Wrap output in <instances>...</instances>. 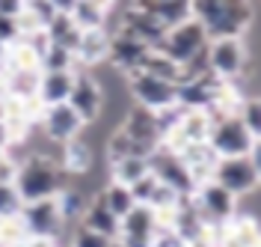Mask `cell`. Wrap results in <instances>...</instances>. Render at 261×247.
I'll return each mask as SVG.
<instances>
[{"label":"cell","mask_w":261,"mask_h":247,"mask_svg":"<svg viewBox=\"0 0 261 247\" xmlns=\"http://www.w3.org/2000/svg\"><path fill=\"white\" fill-rule=\"evenodd\" d=\"M45 33H48L50 45H60V48H65V51H71V54H74L77 45H81V33H83V30H77V24L71 21L68 12H57V15L48 21Z\"/></svg>","instance_id":"cell-24"},{"label":"cell","mask_w":261,"mask_h":247,"mask_svg":"<svg viewBox=\"0 0 261 247\" xmlns=\"http://www.w3.org/2000/svg\"><path fill=\"white\" fill-rule=\"evenodd\" d=\"M48 3L54 6V9H57V12H71L77 0H48Z\"/></svg>","instance_id":"cell-43"},{"label":"cell","mask_w":261,"mask_h":247,"mask_svg":"<svg viewBox=\"0 0 261 247\" xmlns=\"http://www.w3.org/2000/svg\"><path fill=\"white\" fill-rule=\"evenodd\" d=\"M252 134L246 131L238 114H220L211 116V131H208V146L217 158H238L252 149Z\"/></svg>","instance_id":"cell-4"},{"label":"cell","mask_w":261,"mask_h":247,"mask_svg":"<svg viewBox=\"0 0 261 247\" xmlns=\"http://www.w3.org/2000/svg\"><path fill=\"white\" fill-rule=\"evenodd\" d=\"M21 197H18L15 185H0V217L3 214H18L21 212Z\"/></svg>","instance_id":"cell-36"},{"label":"cell","mask_w":261,"mask_h":247,"mask_svg":"<svg viewBox=\"0 0 261 247\" xmlns=\"http://www.w3.org/2000/svg\"><path fill=\"white\" fill-rule=\"evenodd\" d=\"M3 155H6V149H0V158H3Z\"/></svg>","instance_id":"cell-47"},{"label":"cell","mask_w":261,"mask_h":247,"mask_svg":"<svg viewBox=\"0 0 261 247\" xmlns=\"http://www.w3.org/2000/svg\"><path fill=\"white\" fill-rule=\"evenodd\" d=\"M205 241L214 247H261V220L249 212H238L223 227H208Z\"/></svg>","instance_id":"cell-8"},{"label":"cell","mask_w":261,"mask_h":247,"mask_svg":"<svg viewBox=\"0 0 261 247\" xmlns=\"http://www.w3.org/2000/svg\"><path fill=\"white\" fill-rule=\"evenodd\" d=\"M89 199H92V194H86L83 188H77V185H63V191L57 194V206H60V214H63L65 227L81 223Z\"/></svg>","instance_id":"cell-23"},{"label":"cell","mask_w":261,"mask_h":247,"mask_svg":"<svg viewBox=\"0 0 261 247\" xmlns=\"http://www.w3.org/2000/svg\"><path fill=\"white\" fill-rule=\"evenodd\" d=\"M107 247H125V244H122L119 238H110V241H107Z\"/></svg>","instance_id":"cell-46"},{"label":"cell","mask_w":261,"mask_h":247,"mask_svg":"<svg viewBox=\"0 0 261 247\" xmlns=\"http://www.w3.org/2000/svg\"><path fill=\"white\" fill-rule=\"evenodd\" d=\"M205 48H208V33H205V27H202L196 18H187V21L175 24V27H169L154 51H161L169 60H175L178 66H184V63L196 60L199 54H205Z\"/></svg>","instance_id":"cell-3"},{"label":"cell","mask_w":261,"mask_h":247,"mask_svg":"<svg viewBox=\"0 0 261 247\" xmlns=\"http://www.w3.org/2000/svg\"><path fill=\"white\" fill-rule=\"evenodd\" d=\"M0 149H12V134L6 128V122H0Z\"/></svg>","instance_id":"cell-44"},{"label":"cell","mask_w":261,"mask_h":247,"mask_svg":"<svg viewBox=\"0 0 261 247\" xmlns=\"http://www.w3.org/2000/svg\"><path fill=\"white\" fill-rule=\"evenodd\" d=\"M193 203L199 214L205 217V223L208 227H223L228 223L234 214L241 212L238 209V197L234 194H228L223 185H217V182H202L199 188L193 191Z\"/></svg>","instance_id":"cell-7"},{"label":"cell","mask_w":261,"mask_h":247,"mask_svg":"<svg viewBox=\"0 0 261 247\" xmlns=\"http://www.w3.org/2000/svg\"><path fill=\"white\" fill-rule=\"evenodd\" d=\"M107 167H110V182H119V185L130 188L134 182H140L148 173V158H122V161Z\"/></svg>","instance_id":"cell-28"},{"label":"cell","mask_w":261,"mask_h":247,"mask_svg":"<svg viewBox=\"0 0 261 247\" xmlns=\"http://www.w3.org/2000/svg\"><path fill=\"white\" fill-rule=\"evenodd\" d=\"M158 185H161V182L154 179L151 173H146L140 182H134V185H130L134 203H137V206H151V199H154V194H158Z\"/></svg>","instance_id":"cell-35"},{"label":"cell","mask_w":261,"mask_h":247,"mask_svg":"<svg viewBox=\"0 0 261 247\" xmlns=\"http://www.w3.org/2000/svg\"><path fill=\"white\" fill-rule=\"evenodd\" d=\"M98 194H101V199H104V206H107V209L119 217V220H122V217L134 209V206H137V203H134V194H130V188H128V185H119V182L104 185Z\"/></svg>","instance_id":"cell-27"},{"label":"cell","mask_w":261,"mask_h":247,"mask_svg":"<svg viewBox=\"0 0 261 247\" xmlns=\"http://www.w3.org/2000/svg\"><path fill=\"white\" fill-rule=\"evenodd\" d=\"M140 72H146L151 78H161V81H169V83H175V86H178L181 78H184V69H181L175 60H169L166 54H161V51H154V48L143 57Z\"/></svg>","instance_id":"cell-25"},{"label":"cell","mask_w":261,"mask_h":247,"mask_svg":"<svg viewBox=\"0 0 261 247\" xmlns=\"http://www.w3.org/2000/svg\"><path fill=\"white\" fill-rule=\"evenodd\" d=\"M21 39V33H18V21L9 15H0V45H12V42H18Z\"/></svg>","instance_id":"cell-39"},{"label":"cell","mask_w":261,"mask_h":247,"mask_svg":"<svg viewBox=\"0 0 261 247\" xmlns=\"http://www.w3.org/2000/svg\"><path fill=\"white\" fill-rule=\"evenodd\" d=\"M125 86H128V96L134 99V104L140 107H148V110H163V107H172L175 104V93L178 86L169 81H161V78H151L146 72H134L125 78Z\"/></svg>","instance_id":"cell-9"},{"label":"cell","mask_w":261,"mask_h":247,"mask_svg":"<svg viewBox=\"0 0 261 247\" xmlns=\"http://www.w3.org/2000/svg\"><path fill=\"white\" fill-rule=\"evenodd\" d=\"M39 72H77V60L71 51L60 48V45H48V51L39 60Z\"/></svg>","instance_id":"cell-29"},{"label":"cell","mask_w":261,"mask_h":247,"mask_svg":"<svg viewBox=\"0 0 261 247\" xmlns=\"http://www.w3.org/2000/svg\"><path fill=\"white\" fill-rule=\"evenodd\" d=\"M60 167H63L65 176H86L89 173V167H92V146H89V140L83 134L60 146Z\"/></svg>","instance_id":"cell-20"},{"label":"cell","mask_w":261,"mask_h":247,"mask_svg":"<svg viewBox=\"0 0 261 247\" xmlns=\"http://www.w3.org/2000/svg\"><path fill=\"white\" fill-rule=\"evenodd\" d=\"M39 128L45 134V140L54 143V146H63L68 140L81 137L86 122H83L77 110H71V104H54V107H45L42 110V119H39Z\"/></svg>","instance_id":"cell-11"},{"label":"cell","mask_w":261,"mask_h":247,"mask_svg":"<svg viewBox=\"0 0 261 247\" xmlns=\"http://www.w3.org/2000/svg\"><path fill=\"white\" fill-rule=\"evenodd\" d=\"M68 15H71V21L77 24V30H98V27L107 24V15H104L101 9H95L89 0H77L74 9H71Z\"/></svg>","instance_id":"cell-31"},{"label":"cell","mask_w":261,"mask_h":247,"mask_svg":"<svg viewBox=\"0 0 261 247\" xmlns=\"http://www.w3.org/2000/svg\"><path fill=\"white\" fill-rule=\"evenodd\" d=\"M30 238L21 214H3L0 217V247H21Z\"/></svg>","instance_id":"cell-30"},{"label":"cell","mask_w":261,"mask_h":247,"mask_svg":"<svg viewBox=\"0 0 261 247\" xmlns=\"http://www.w3.org/2000/svg\"><path fill=\"white\" fill-rule=\"evenodd\" d=\"M18 164H21V158H15V155L6 149V155L0 158V185H15Z\"/></svg>","instance_id":"cell-38"},{"label":"cell","mask_w":261,"mask_h":247,"mask_svg":"<svg viewBox=\"0 0 261 247\" xmlns=\"http://www.w3.org/2000/svg\"><path fill=\"white\" fill-rule=\"evenodd\" d=\"M116 30H125L128 36L140 39L143 45H148V48H158V42L166 36V30H169V27H166L163 21H158L154 15L143 12V9L128 6V9L119 15V21H116Z\"/></svg>","instance_id":"cell-15"},{"label":"cell","mask_w":261,"mask_h":247,"mask_svg":"<svg viewBox=\"0 0 261 247\" xmlns=\"http://www.w3.org/2000/svg\"><path fill=\"white\" fill-rule=\"evenodd\" d=\"M24 9H27V12L42 24V27H48V21L57 15V9L50 6L48 0H24Z\"/></svg>","instance_id":"cell-37"},{"label":"cell","mask_w":261,"mask_h":247,"mask_svg":"<svg viewBox=\"0 0 261 247\" xmlns=\"http://www.w3.org/2000/svg\"><path fill=\"white\" fill-rule=\"evenodd\" d=\"M24 12V0H0V15L18 18Z\"/></svg>","instance_id":"cell-40"},{"label":"cell","mask_w":261,"mask_h":247,"mask_svg":"<svg viewBox=\"0 0 261 247\" xmlns=\"http://www.w3.org/2000/svg\"><path fill=\"white\" fill-rule=\"evenodd\" d=\"M158 214L151 206H134L122 220H119V241L125 247H154L158 238Z\"/></svg>","instance_id":"cell-12"},{"label":"cell","mask_w":261,"mask_h":247,"mask_svg":"<svg viewBox=\"0 0 261 247\" xmlns=\"http://www.w3.org/2000/svg\"><path fill=\"white\" fill-rule=\"evenodd\" d=\"M148 173L161 182V185L172 188L178 197H190V194L196 191L187 164L181 161L178 152H172V149H166V146H158L151 155H148Z\"/></svg>","instance_id":"cell-6"},{"label":"cell","mask_w":261,"mask_h":247,"mask_svg":"<svg viewBox=\"0 0 261 247\" xmlns=\"http://www.w3.org/2000/svg\"><path fill=\"white\" fill-rule=\"evenodd\" d=\"M130 6H137V9H143L148 15H154L166 27H175V24L190 18V0H134Z\"/></svg>","instance_id":"cell-21"},{"label":"cell","mask_w":261,"mask_h":247,"mask_svg":"<svg viewBox=\"0 0 261 247\" xmlns=\"http://www.w3.org/2000/svg\"><path fill=\"white\" fill-rule=\"evenodd\" d=\"M246 158L252 161L255 173H258V182H261V137H255V140H252V149L246 152Z\"/></svg>","instance_id":"cell-41"},{"label":"cell","mask_w":261,"mask_h":247,"mask_svg":"<svg viewBox=\"0 0 261 247\" xmlns=\"http://www.w3.org/2000/svg\"><path fill=\"white\" fill-rule=\"evenodd\" d=\"M223 15V0H190V18H196L202 27Z\"/></svg>","instance_id":"cell-34"},{"label":"cell","mask_w":261,"mask_h":247,"mask_svg":"<svg viewBox=\"0 0 261 247\" xmlns=\"http://www.w3.org/2000/svg\"><path fill=\"white\" fill-rule=\"evenodd\" d=\"M89 3H92L95 9H101L104 15H110V12H113V6H116V0H89Z\"/></svg>","instance_id":"cell-45"},{"label":"cell","mask_w":261,"mask_h":247,"mask_svg":"<svg viewBox=\"0 0 261 247\" xmlns=\"http://www.w3.org/2000/svg\"><path fill=\"white\" fill-rule=\"evenodd\" d=\"M181 161L187 164V170H190V179H193V185L199 188L202 182H211L214 179V167H217V155H214V149L208 146V143H190V146H184L178 152Z\"/></svg>","instance_id":"cell-18"},{"label":"cell","mask_w":261,"mask_h":247,"mask_svg":"<svg viewBox=\"0 0 261 247\" xmlns=\"http://www.w3.org/2000/svg\"><path fill=\"white\" fill-rule=\"evenodd\" d=\"M21 247H60V244H57L54 238H39V235H30Z\"/></svg>","instance_id":"cell-42"},{"label":"cell","mask_w":261,"mask_h":247,"mask_svg":"<svg viewBox=\"0 0 261 247\" xmlns=\"http://www.w3.org/2000/svg\"><path fill=\"white\" fill-rule=\"evenodd\" d=\"M148 45H143L140 39L128 36L125 30H113L110 33V57H107V66L116 69L122 78H128L134 72H140L143 66V57L148 54Z\"/></svg>","instance_id":"cell-14"},{"label":"cell","mask_w":261,"mask_h":247,"mask_svg":"<svg viewBox=\"0 0 261 247\" xmlns=\"http://www.w3.org/2000/svg\"><path fill=\"white\" fill-rule=\"evenodd\" d=\"M74 86V72H42L39 78V93L36 99L42 107H54V104H65Z\"/></svg>","instance_id":"cell-19"},{"label":"cell","mask_w":261,"mask_h":247,"mask_svg":"<svg viewBox=\"0 0 261 247\" xmlns=\"http://www.w3.org/2000/svg\"><path fill=\"white\" fill-rule=\"evenodd\" d=\"M214 182L217 185H223L228 194H234V197H249V194H255L261 188L258 182V173H255V167L252 161L246 158V155H238V158H220L217 167H214Z\"/></svg>","instance_id":"cell-10"},{"label":"cell","mask_w":261,"mask_h":247,"mask_svg":"<svg viewBox=\"0 0 261 247\" xmlns=\"http://www.w3.org/2000/svg\"><path fill=\"white\" fill-rule=\"evenodd\" d=\"M119 128L128 134L130 140H137L140 146H146L148 152H154V149L161 146V131H158V116L154 110H148V107H140V104H130L125 119L119 122Z\"/></svg>","instance_id":"cell-16"},{"label":"cell","mask_w":261,"mask_h":247,"mask_svg":"<svg viewBox=\"0 0 261 247\" xmlns=\"http://www.w3.org/2000/svg\"><path fill=\"white\" fill-rule=\"evenodd\" d=\"M104 152H107V164H116V161H122V158H148V155H151L146 146H140L137 140H130L122 128H113V131H110Z\"/></svg>","instance_id":"cell-26"},{"label":"cell","mask_w":261,"mask_h":247,"mask_svg":"<svg viewBox=\"0 0 261 247\" xmlns=\"http://www.w3.org/2000/svg\"><path fill=\"white\" fill-rule=\"evenodd\" d=\"M110 238H104L101 232L89 230V227H83V223H74V230H68V241L65 247H107Z\"/></svg>","instance_id":"cell-33"},{"label":"cell","mask_w":261,"mask_h":247,"mask_svg":"<svg viewBox=\"0 0 261 247\" xmlns=\"http://www.w3.org/2000/svg\"><path fill=\"white\" fill-rule=\"evenodd\" d=\"M68 104H71V110H77V116L86 125L98 122L101 107H104V93H101V86H98L92 72H83V69L74 72V86H71Z\"/></svg>","instance_id":"cell-13"},{"label":"cell","mask_w":261,"mask_h":247,"mask_svg":"<svg viewBox=\"0 0 261 247\" xmlns=\"http://www.w3.org/2000/svg\"><path fill=\"white\" fill-rule=\"evenodd\" d=\"M110 57V30L107 27H98V30H83L81 33V45L74 51V60L77 69L83 72H95L107 63Z\"/></svg>","instance_id":"cell-17"},{"label":"cell","mask_w":261,"mask_h":247,"mask_svg":"<svg viewBox=\"0 0 261 247\" xmlns=\"http://www.w3.org/2000/svg\"><path fill=\"white\" fill-rule=\"evenodd\" d=\"M81 223L89 227V230L101 232L104 238H116V235H119V217L104 206L101 194H95V197L89 199V206H86V212H83Z\"/></svg>","instance_id":"cell-22"},{"label":"cell","mask_w":261,"mask_h":247,"mask_svg":"<svg viewBox=\"0 0 261 247\" xmlns=\"http://www.w3.org/2000/svg\"><path fill=\"white\" fill-rule=\"evenodd\" d=\"M208 72L220 81H238L244 72L252 66V54L244 36H231V39H211L205 48Z\"/></svg>","instance_id":"cell-2"},{"label":"cell","mask_w":261,"mask_h":247,"mask_svg":"<svg viewBox=\"0 0 261 247\" xmlns=\"http://www.w3.org/2000/svg\"><path fill=\"white\" fill-rule=\"evenodd\" d=\"M63 185H65V173L50 152H30V155L21 158L15 176V191L21 203L57 197L63 191Z\"/></svg>","instance_id":"cell-1"},{"label":"cell","mask_w":261,"mask_h":247,"mask_svg":"<svg viewBox=\"0 0 261 247\" xmlns=\"http://www.w3.org/2000/svg\"><path fill=\"white\" fill-rule=\"evenodd\" d=\"M18 214H21V220H24V227H27L30 235L54 238L60 247H65V241H68V227H65L63 214H60L57 197L36 199V203H24Z\"/></svg>","instance_id":"cell-5"},{"label":"cell","mask_w":261,"mask_h":247,"mask_svg":"<svg viewBox=\"0 0 261 247\" xmlns=\"http://www.w3.org/2000/svg\"><path fill=\"white\" fill-rule=\"evenodd\" d=\"M238 116L252 137H261V96H246L238 107Z\"/></svg>","instance_id":"cell-32"}]
</instances>
